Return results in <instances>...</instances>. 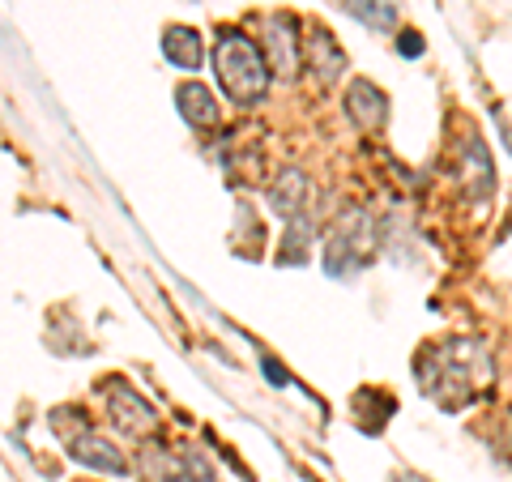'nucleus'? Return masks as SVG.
Instances as JSON below:
<instances>
[{"instance_id":"f257e3e1","label":"nucleus","mask_w":512,"mask_h":482,"mask_svg":"<svg viewBox=\"0 0 512 482\" xmlns=\"http://www.w3.org/2000/svg\"><path fill=\"white\" fill-rule=\"evenodd\" d=\"M491 380V359L478 342H448L431 350L423 363V393L440 406H466V401Z\"/></svg>"},{"instance_id":"f03ea898","label":"nucleus","mask_w":512,"mask_h":482,"mask_svg":"<svg viewBox=\"0 0 512 482\" xmlns=\"http://www.w3.org/2000/svg\"><path fill=\"white\" fill-rule=\"evenodd\" d=\"M214 73L222 94L235 107H256L265 99L269 82H274V69L265 60V47H256L252 39H244L239 30H222L218 47H214Z\"/></svg>"},{"instance_id":"7ed1b4c3","label":"nucleus","mask_w":512,"mask_h":482,"mask_svg":"<svg viewBox=\"0 0 512 482\" xmlns=\"http://www.w3.org/2000/svg\"><path fill=\"white\" fill-rule=\"evenodd\" d=\"M376 252V231H372V218L363 210H342L333 218V227L325 235V269L333 278H350L359 273Z\"/></svg>"},{"instance_id":"20e7f679","label":"nucleus","mask_w":512,"mask_h":482,"mask_svg":"<svg viewBox=\"0 0 512 482\" xmlns=\"http://www.w3.org/2000/svg\"><path fill=\"white\" fill-rule=\"evenodd\" d=\"M299 22L291 13H274V18H265V60L274 77H295L299 64H303V52H299Z\"/></svg>"},{"instance_id":"39448f33","label":"nucleus","mask_w":512,"mask_h":482,"mask_svg":"<svg viewBox=\"0 0 512 482\" xmlns=\"http://www.w3.org/2000/svg\"><path fill=\"white\" fill-rule=\"evenodd\" d=\"M303 64H308V73H316L320 86H333L346 73V52L325 26H312L308 39H303Z\"/></svg>"},{"instance_id":"423d86ee","label":"nucleus","mask_w":512,"mask_h":482,"mask_svg":"<svg viewBox=\"0 0 512 482\" xmlns=\"http://www.w3.org/2000/svg\"><path fill=\"white\" fill-rule=\"evenodd\" d=\"M107 401H111V419H116V427L128 431V436H150L158 427L154 406L137 389H128V384H111Z\"/></svg>"},{"instance_id":"0eeeda50","label":"nucleus","mask_w":512,"mask_h":482,"mask_svg":"<svg viewBox=\"0 0 512 482\" xmlns=\"http://www.w3.org/2000/svg\"><path fill=\"white\" fill-rule=\"evenodd\" d=\"M457 180H461V192L474 201H487L491 197V188H495V167H491V154L487 146L478 137L466 141V150H461V171H457Z\"/></svg>"},{"instance_id":"6e6552de","label":"nucleus","mask_w":512,"mask_h":482,"mask_svg":"<svg viewBox=\"0 0 512 482\" xmlns=\"http://www.w3.org/2000/svg\"><path fill=\"white\" fill-rule=\"evenodd\" d=\"M269 210H274L278 218H286V222H295L299 214H308L312 210L308 175H303V171H282L274 180V188H269Z\"/></svg>"},{"instance_id":"1a4fd4ad","label":"nucleus","mask_w":512,"mask_h":482,"mask_svg":"<svg viewBox=\"0 0 512 482\" xmlns=\"http://www.w3.org/2000/svg\"><path fill=\"white\" fill-rule=\"evenodd\" d=\"M346 116L355 120L363 133H376V128H384V120H389V99H384L380 86L359 77V82L346 90Z\"/></svg>"},{"instance_id":"9d476101","label":"nucleus","mask_w":512,"mask_h":482,"mask_svg":"<svg viewBox=\"0 0 512 482\" xmlns=\"http://www.w3.org/2000/svg\"><path fill=\"white\" fill-rule=\"evenodd\" d=\"M73 461L86 465V470H99V474H128V461H124L120 448L103 436H90V431L73 444Z\"/></svg>"},{"instance_id":"9b49d317","label":"nucleus","mask_w":512,"mask_h":482,"mask_svg":"<svg viewBox=\"0 0 512 482\" xmlns=\"http://www.w3.org/2000/svg\"><path fill=\"white\" fill-rule=\"evenodd\" d=\"M163 56L184 73H197L201 60H205V47H201V35L192 26H167L163 30Z\"/></svg>"},{"instance_id":"f8f14e48","label":"nucleus","mask_w":512,"mask_h":482,"mask_svg":"<svg viewBox=\"0 0 512 482\" xmlns=\"http://www.w3.org/2000/svg\"><path fill=\"white\" fill-rule=\"evenodd\" d=\"M175 103H180L184 120H188L192 128H214V124L222 120V107H218V99H214V94L205 90L201 82H184L180 90H175Z\"/></svg>"},{"instance_id":"ddd939ff","label":"nucleus","mask_w":512,"mask_h":482,"mask_svg":"<svg viewBox=\"0 0 512 482\" xmlns=\"http://www.w3.org/2000/svg\"><path fill=\"white\" fill-rule=\"evenodd\" d=\"M312 239H316V218H312V210H308V214H299L291 227H286L278 265H303V261L312 256Z\"/></svg>"},{"instance_id":"4468645a","label":"nucleus","mask_w":512,"mask_h":482,"mask_svg":"<svg viewBox=\"0 0 512 482\" xmlns=\"http://www.w3.org/2000/svg\"><path fill=\"white\" fill-rule=\"evenodd\" d=\"M346 5H350V13H355L359 22L376 26V30H393V22H397L393 0H346Z\"/></svg>"},{"instance_id":"2eb2a0df","label":"nucleus","mask_w":512,"mask_h":482,"mask_svg":"<svg viewBox=\"0 0 512 482\" xmlns=\"http://www.w3.org/2000/svg\"><path fill=\"white\" fill-rule=\"evenodd\" d=\"M261 367H265V376H269V384H286V380H291V376H286V372H282V367H278V359H269V355L261 359Z\"/></svg>"},{"instance_id":"dca6fc26","label":"nucleus","mask_w":512,"mask_h":482,"mask_svg":"<svg viewBox=\"0 0 512 482\" xmlns=\"http://www.w3.org/2000/svg\"><path fill=\"white\" fill-rule=\"evenodd\" d=\"M419 52H423L419 35H402V56H419Z\"/></svg>"}]
</instances>
